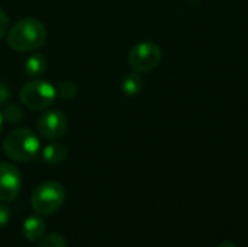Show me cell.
Segmentation results:
<instances>
[{"mask_svg":"<svg viewBox=\"0 0 248 247\" xmlns=\"http://www.w3.org/2000/svg\"><path fill=\"white\" fill-rule=\"evenodd\" d=\"M217 247H237L232 242H228V240H225V242H222V243H219Z\"/></svg>","mask_w":248,"mask_h":247,"instance_id":"18","label":"cell"},{"mask_svg":"<svg viewBox=\"0 0 248 247\" xmlns=\"http://www.w3.org/2000/svg\"><path fill=\"white\" fill-rule=\"evenodd\" d=\"M45 229H46V223L45 220L36 214V215H29L25 221H23V226H22V233L25 236L26 240L29 242H36L39 240L44 233H45Z\"/></svg>","mask_w":248,"mask_h":247,"instance_id":"8","label":"cell"},{"mask_svg":"<svg viewBox=\"0 0 248 247\" xmlns=\"http://www.w3.org/2000/svg\"><path fill=\"white\" fill-rule=\"evenodd\" d=\"M7 31H9V16L7 13L0 7V39L7 35Z\"/></svg>","mask_w":248,"mask_h":247,"instance_id":"15","label":"cell"},{"mask_svg":"<svg viewBox=\"0 0 248 247\" xmlns=\"http://www.w3.org/2000/svg\"><path fill=\"white\" fill-rule=\"evenodd\" d=\"M142 89V79L141 76L135 71V73H129L124 77L122 80V92L126 96H135L141 92Z\"/></svg>","mask_w":248,"mask_h":247,"instance_id":"11","label":"cell"},{"mask_svg":"<svg viewBox=\"0 0 248 247\" xmlns=\"http://www.w3.org/2000/svg\"><path fill=\"white\" fill-rule=\"evenodd\" d=\"M39 138L38 135L26 127L12 130L4 141H3V151L4 154L12 159L13 162H31L39 153Z\"/></svg>","mask_w":248,"mask_h":247,"instance_id":"2","label":"cell"},{"mask_svg":"<svg viewBox=\"0 0 248 247\" xmlns=\"http://www.w3.org/2000/svg\"><path fill=\"white\" fill-rule=\"evenodd\" d=\"M161 48L154 42H140L134 45L128 54V63L137 73L154 70L161 61Z\"/></svg>","mask_w":248,"mask_h":247,"instance_id":"5","label":"cell"},{"mask_svg":"<svg viewBox=\"0 0 248 247\" xmlns=\"http://www.w3.org/2000/svg\"><path fill=\"white\" fill-rule=\"evenodd\" d=\"M38 247H67V242L62 234L60 233H49L46 234Z\"/></svg>","mask_w":248,"mask_h":247,"instance_id":"14","label":"cell"},{"mask_svg":"<svg viewBox=\"0 0 248 247\" xmlns=\"http://www.w3.org/2000/svg\"><path fill=\"white\" fill-rule=\"evenodd\" d=\"M9 98H10L9 87L3 82H0V106H4L7 103Z\"/></svg>","mask_w":248,"mask_h":247,"instance_id":"16","label":"cell"},{"mask_svg":"<svg viewBox=\"0 0 248 247\" xmlns=\"http://www.w3.org/2000/svg\"><path fill=\"white\" fill-rule=\"evenodd\" d=\"M48 63L46 58L42 54H32L31 57L26 58L23 68H25V74L33 79L41 77L45 71H46Z\"/></svg>","mask_w":248,"mask_h":247,"instance_id":"10","label":"cell"},{"mask_svg":"<svg viewBox=\"0 0 248 247\" xmlns=\"http://www.w3.org/2000/svg\"><path fill=\"white\" fill-rule=\"evenodd\" d=\"M57 98L55 87L45 80L33 79L25 83L19 90V99L23 106L32 111H42L52 105Z\"/></svg>","mask_w":248,"mask_h":247,"instance_id":"4","label":"cell"},{"mask_svg":"<svg viewBox=\"0 0 248 247\" xmlns=\"http://www.w3.org/2000/svg\"><path fill=\"white\" fill-rule=\"evenodd\" d=\"M9 218H10V210L6 205L0 204V229L7 224Z\"/></svg>","mask_w":248,"mask_h":247,"instance_id":"17","label":"cell"},{"mask_svg":"<svg viewBox=\"0 0 248 247\" xmlns=\"http://www.w3.org/2000/svg\"><path fill=\"white\" fill-rule=\"evenodd\" d=\"M65 201V189L60 182L48 181L38 185L31 195V205L39 215L57 213Z\"/></svg>","mask_w":248,"mask_h":247,"instance_id":"3","label":"cell"},{"mask_svg":"<svg viewBox=\"0 0 248 247\" xmlns=\"http://www.w3.org/2000/svg\"><path fill=\"white\" fill-rule=\"evenodd\" d=\"M1 115H3V119L9 124H17L22 121L25 112L22 109L20 105L17 103H6L3 111H1Z\"/></svg>","mask_w":248,"mask_h":247,"instance_id":"12","label":"cell"},{"mask_svg":"<svg viewBox=\"0 0 248 247\" xmlns=\"http://www.w3.org/2000/svg\"><path fill=\"white\" fill-rule=\"evenodd\" d=\"M22 176L19 169L7 162L0 163V201L10 202L20 192Z\"/></svg>","mask_w":248,"mask_h":247,"instance_id":"7","label":"cell"},{"mask_svg":"<svg viewBox=\"0 0 248 247\" xmlns=\"http://www.w3.org/2000/svg\"><path fill=\"white\" fill-rule=\"evenodd\" d=\"M3 124H4V119H3V115H1V112H0V134H1V131H3Z\"/></svg>","mask_w":248,"mask_h":247,"instance_id":"19","label":"cell"},{"mask_svg":"<svg viewBox=\"0 0 248 247\" xmlns=\"http://www.w3.org/2000/svg\"><path fill=\"white\" fill-rule=\"evenodd\" d=\"M68 156V150L62 143L58 141H52L48 146L44 147L42 150V159L45 163L51 165V166H57L61 165Z\"/></svg>","mask_w":248,"mask_h":247,"instance_id":"9","label":"cell"},{"mask_svg":"<svg viewBox=\"0 0 248 247\" xmlns=\"http://www.w3.org/2000/svg\"><path fill=\"white\" fill-rule=\"evenodd\" d=\"M67 128H68V119L65 114L58 109H49L44 112L36 122V130L39 135L51 141L62 137Z\"/></svg>","mask_w":248,"mask_h":247,"instance_id":"6","label":"cell"},{"mask_svg":"<svg viewBox=\"0 0 248 247\" xmlns=\"http://www.w3.org/2000/svg\"><path fill=\"white\" fill-rule=\"evenodd\" d=\"M57 90V96H60L61 99H71L77 95V84L74 82H70V80H64L61 83H58V86L55 87Z\"/></svg>","mask_w":248,"mask_h":247,"instance_id":"13","label":"cell"},{"mask_svg":"<svg viewBox=\"0 0 248 247\" xmlns=\"http://www.w3.org/2000/svg\"><path fill=\"white\" fill-rule=\"evenodd\" d=\"M46 28L35 17H23L7 31V44L19 52L36 51L46 42Z\"/></svg>","mask_w":248,"mask_h":247,"instance_id":"1","label":"cell"}]
</instances>
